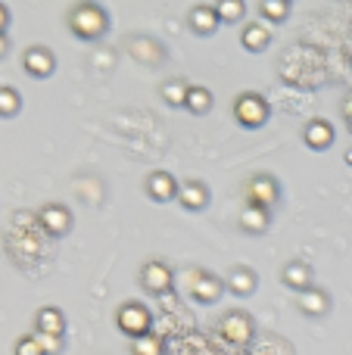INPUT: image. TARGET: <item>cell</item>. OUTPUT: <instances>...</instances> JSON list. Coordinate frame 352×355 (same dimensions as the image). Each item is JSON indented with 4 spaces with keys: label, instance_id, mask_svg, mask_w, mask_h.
Instances as JSON below:
<instances>
[{
    "label": "cell",
    "instance_id": "obj_13",
    "mask_svg": "<svg viewBox=\"0 0 352 355\" xmlns=\"http://www.w3.org/2000/svg\"><path fill=\"white\" fill-rule=\"evenodd\" d=\"M35 331L37 334H50V337H62L66 334V315L56 306H44L35 315Z\"/></svg>",
    "mask_w": 352,
    "mask_h": 355
},
{
    "label": "cell",
    "instance_id": "obj_9",
    "mask_svg": "<svg viewBox=\"0 0 352 355\" xmlns=\"http://www.w3.org/2000/svg\"><path fill=\"white\" fill-rule=\"evenodd\" d=\"M178 187H181V181H175L168 172H150L143 178V190H147V196L156 202L178 200Z\"/></svg>",
    "mask_w": 352,
    "mask_h": 355
},
{
    "label": "cell",
    "instance_id": "obj_29",
    "mask_svg": "<svg viewBox=\"0 0 352 355\" xmlns=\"http://www.w3.org/2000/svg\"><path fill=\"white\" fill-rule=\"evenodd\" d=\"M343 112H346V125H349V131H352V97L343 103Z\"/></svg>",
    "mask_w": 352,
    "mask_h": 355
},
{
    "label": "cell",
    "instance_id": "obj_22",
    "mask_svg": "<svg viewBox=\"0 0 352 355\" xmlns=\"http://www.w3.org/2000/svg\"><path fill=\"white\" fill-rule=\"evenodd\" d=\"M259 16H265L268 22H284L290 16V3L287 0H259Z\"/></svg>",
    "mask_w": 352,
    "mask_h": 355
},
{
    "label": "cell",
    "instance_id": "obj_20",
    "mask_svg": "<svg viewBox=\"0 0 352 355\" xmlns=\"http://www.w3.org/2000/svg\"><path fill=\"white\" fill-rule=\"evenodd\" d=\"M159 94H162V100H166L168 106H187V94H191V85L187 81H181V78H172V81H166V85L159 87Z\"/></svg>",
    "mask_w": 352,
    "mask_h": 355
},
{
    "label": "cell",
    "instance_id": "obj_27",
    "mask_svg": "<svg viewBox=\"0 0 352 355\" xmlns=\"http://www.w3.org/2000/svg\"><path fill=\"white\" fill-rule=\"evenodd\" d=\"M35 340H37V346H41L44 355H60L62 352V337H50V334L35 331Z\"/></svg>",
    "mask_w": 352,
    "mask_h": 355
},
{
    "label": "cell",
    "instance_id": "obj_23",
    "mask_svg": "<svg viewBox=\"0 0 352 355\" xmlns=\"http://www.w3.org/2000/svg\"><path fill=\"white\" fill-rule=\"evenodd\" d=\"M22 110V97L16 87H0V119H12Z\"/></svg>",
    "mask_w": 352,
    "mask_h": 355
},
{
    "label": "cell",
    "instance_id": "obj_17",
    "mask_svg": "<svg viewBox=\"0 0 352 355\" xmlns=\"http://www.w3.org/2000/svg\"><path fill=\"white\" fill-rule=\"evenodd\" d=\"M281 281H284L290 290H297V293L309 290L312 287V268H309V262H303V259H293V262H287L284 271H281Z\"/></svg>",
    "mask_w": 352,
    "mask_h": 355
},
{
    "label": "cell",
    "instance_id": "obj_2",
    "mask_svg": "<svg viewBox=\"0 0 352 355\" xmlns=\"http://www.w3.org/2000/svg\"><path fill=\"white\" fill-rule=\"evenodd\" d=\"M116 327L122 334H128L131 340L147 337V334H153V315L143 302H122L116 309Z\"/></svg>",
    "mask_w": 352,
    "mask_h": 355
},
{
    "label": "cell",
    "instance_id": "obj_7",
    "mask_svg": "<svg viewBox=\"0 0 352 355\" xmlns=\"http://www.w3.org/2000/svg\"><path fill=\"white\" fill-rule=\"evenodd\" d=\"M37 221H41V227L50 237H66V234L72 231V212H69V206H62V202H47V206H41Z\"/></svg>",
    "mask_w": 352,
    "mask_h": 355
},
{
    "label": "cell",
    "instance_id": "obj_10",
    "mask_svg": "<svg viewBox=\"0 0 352 355\" xmlns=\"http://www.w3.org/2000/svg\"><path fill=\"white\" fill-rule=\"evenodd\" d=\"M187 25H191L193 35L209 37V35H215V28L222 25V19H218L215 6L200 3V6H193V10H191V16H187Z\"/></svg>",
    "mask_w": 352,
    "mask_h": 355
},
{
    "label": "cell",
    "instance_id": "obj_24",
    "mask_svg": "<svg viewBox=\"0 0 352 355\" xmlns=\"http://www.w3.org/2000/svg\"><path fill=\"white\" fill-rule=\"evenodd\" d=\"M215 12L222 22H240L247 16V3L243 0H222V3H215Z\"/></svg>",
    "mask_w": 352,
    "mask_h": 355
},
{
    "label": "cell",
    "instance_id": "obj_21",
    "mask_svg": "<svg viewBox=\"0 0 352 355\" xmlns=\"http://www.w3.org/2000/svg\"><path fill=\"white\" fill-rule=\"evenodd\" d=\"M191 116H206V112L212 110V91L203 85L191 87V94H187V106H184Z\"/></svg>",
    "mask_w": 352,
    "mask_h": 355
},
{
    "label": "cell",
    "instance_id": "obj_15",
    "mask_svg": "<svg viewBox=\"0 0 352 355\" xmlns=\"http://www.w3.org/2000/svg\"><path fill=\"white\" fill-rule=\"evenodd\" d=\"M228 290L234 296H253L259 290V275H256L249 265H237L228 275Z\"/></svg>",
    "mask_w": 352,
    "mask_h": 355
},
{
    "label": "cell",
    "instance_id": "obj_4",
    "mask_svg": "<svg viewBox=\"0 0 352 355\" xmlns=\"http://www.w3.org/2000/svg\"><path fill=\"white\" fill-rule=\"evenodd\" d=\"M218 334H222L231 346H247L249 340H253V334H256V324H253V318H249L247 312L234 309V312H228L222 321H218Z\"/></svg>",
    "mask_w": 352,
    "mask_h": 355
},
{
    "label": "cell",
    "instance_id": "obj_14",
    "mask_svg": "<svg viewBox=\"0 0 352 355\" xmlns=\"http://www.w3.org/2000/svg\"><path fill=\"white\" fill-rule=\"evenodd\" d=\"M299 309H303V315H309V318H324V315L331 312L328 290H322V287L303 290V293H299Z\"/></svg>",
    "mask_w": 352,
    "mask_h": 355
},
{
    "label": "cell",
    "instance_id": "obj_31",
    "mask_svg": "<svg viewBox=\"0 0 352 355\" xmlns=\"http://www.w3.org/2000/svg\"><path fill=\"white\" fill-rule=\"evenodd\" d=\"M346 162H349V166H352V150H346Z\"/></svg>",
    "mask_w": 352,
    "mask_h": 355
},
{
    "label": "cell",
    "instance_id": "obj_18",
    "mask_svg": "<svg viewBox=\"0 0 352 355\" xmlns=\"http://www.w3.org/2000/svg\"><path fill=\"white\" fill-rule=\"evenodd\" d=\"M237 225H240V231H247V234H265L268 225H272V215H268V209L243 206V212H240V218H237Z\"/></svg>",
    "mask_w": 352,
    "mask_h": 355
},
{
    "label": "cell",
    "instance_id": "obj_11",
    "mask_svg": "<svg viewBox=\"0 0 352 355\" xmlns=\"http://www.w3.org/2000/svg\"><path fill=\"white\" fill-rule=\"evenodd\" d=\"M222 293H225V284L218 281V277H212V275H197L193 277V287H191L193 302H200V306H212V302H218V296Z\"/></svg>",
    "mask_w": 352,
    "mask_h": 355
},
{
    "label": "cell",
    "instance_id": "obj_25",
    "mask_svg": "<svg viewBox=\"0 0 352 355\" xmlns=\"http://www.w3.org/2000/svg\"><path fill=\"white\" fill-rule=\"evenodd\" d=\"M162 337H156V334H147V337H137L131 340V355H162Z\"/></svg>",
    "mask_w": 352,
    "mask_h": 355
},
{
    "label": "cell",
    "instance_id": "obj_1",
    "mask_svg": "<svg viewBox=\"0 0 352 355\" xmlns=\"http://www.w3.org/2000/svg\"><path fill=\"white\" fill-rule=\"evenodd\" d=\"M69 31L72 35H78L81 41H97V37L106 35V28H109V16H106L103 6L97 3H78L69 10Z\"/></svg>",
    "mask_w": 352,
    "mask_h": 355
},
{
    "label": "cell",
    "instance_id": "obj_3",
    "mask_svg": "<svg viewBox=\"0 0 352 355\" xmlns=\"http://www.w3.org/2000/svg\"><path fill=\"white\" fill-rule=\"evenodd\" d=\"M234 119H237V125H240V128H249V131L262 128V125L268 122L265 97H262V94H253V91L240 94V97L234 100Z\"/></svg>",
    "mask_w": 352,
    "mask_h": 355
},
{
    "label": "cell",
    "instance_id": "obj_6",
    "mask_svg": "<svg viewBox=\"0 0 352 355\" xmlns=\"http://www.w3.org/2000/svg\"><path fill=\"white\" fill-rule=\"evenodd\" d=\"M172 284H175V271L168 268L166 262H159V259H150V262H143V268H141V287L147 290V293L166 296L168 290H172Z\"/></svg>",
    "mask_w": 352,
    "mask_h": 355
},
{
    "label": "cell",
    "instance_id": "obj_28",
    "mask_svg": "<svg viewBox=\"0 0 352 355\" xmlns=\"http://www.w3.org/2000/svg\"><path fill=\"white\" fill-rule=\"evenodd\" d=\"M6 25H10V10L0 3V35H6Z\"/></svg>",
    "mask_w": 352,
    "mask_h": 355
},
{
    "label": "cell",
    "instance_id": "obj_26",
    "mask_svg": "<svg viewBox=\"0 0 352 355\" xmlns=\"http://www.w3.org/2000/svg\"><path fill=\"white\" fill-rule=\"evenodd\" d=\"M12 355H44L41 346H37L35 334H25V337L16 340V346H12Z\"/></svg>",
    "mask_w": 352,
    "mask_h": 355
},
{
    "label": "cell",
    "instance_id": "obj_8",
    "mask_svg": "<svg viewBox=\"0 0 352 355\" xmlns=\"http://www.w3.org/2000/svg\"><path fill=\"white\" fill-rule=\"evenodd\" d=\"M22 69L31 75V78H50L56 72V56L50 47H28L22 53Z\"/></svg>",
    "mask_w": 352,
    "mask_h": 355
},
{
    "label": "cell",
    "instance_id": "obj_30",
    "mask_svg": "<svg viewBox=\"0 0 352 355\" xmlns=\"http://www.w3.org/2000/svg\"><path fill=\"white\" fill-rule=\"evenodd\" d=\"M6 50H10V41H6V35H0V56H3Z\"/></svg>",
    "mask_w": 352,
    "mask_h": 355
},
{
    "label": "cell",
    "instance_id": "obj_5",
    "mask_svg": "<svg viewBox=\"0 0 352 355\" xmlns=\"http://www.w3.org/2000/svg\"><path fill=\"white\" fill-rule=\"evenodd\" d=\"M247 206H259V209H272L281 200V184L272 175H253L247 181Z\"/></svg>",
    "mask_w": 352,
    "mask_h": 355
},
{
    "label": "cell",
    "instance_id": "obj_16",
    "mask_svg": "<svg viewBox=\"0 0 352 355\" xmlns=\"http://www.w3.org/2000/svg\"><path fill=\"white\" fill-rule=\"evenodd\" d=\"M178 202L184 209H191V212H197V209H206V206H209V187H206L203 181H181Z\"/></svg>",
    "mask_w": 352,
    "mask_h": 355
},
{
    "label": "cell",
    "instance_id": "obj_12",
    "mask_svg": "<svg viewBox=\"0 0 352 355\" xmlns=\"http://www.w3.org/2000/svg\"><path fill=\"white\" fill-rule=\"evenodd\" d=\"M303 141L309 150H328L334 144V125L328 119H312L303 131Z\"/></svg>",
    "mask_w": 352,
    "mask_h": 355
},
{
    "label": "cell",
    "instance_id": "obj_19",
    "mask_svg": "<svg viewBox=\"0 0 352 355\" xmlns=\"http://www.w3.org/2000/svg\"><path fill=\"white\" fill-rule=\"evenodd\" d=\"M268 41H272V35H268L265 25H259V22L243 25V31H240L243 50H249V53H262V50L268 47Z\"/></svg>",
    "mask_w": 352,
    "mask_h": 355
}]
</instances>
